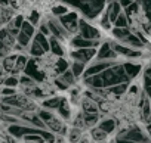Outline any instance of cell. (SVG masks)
I'll list each match as a JSON object with an SVG mask.
<instances>
[{
	"label": "cell",
	"instance_id": "1",
	"mask_svg": "<svg viewBox=\"0 0 151 143\" xmlns=\"http://www.w3.org/2000/svg\"><path fill=\"white\" fill-rule=\"evenodd\" d=\"M102 78V84L104 87H113L117 84H123V83H129V78L123 69V65H114L111 68H108L107 71H104L102 74H99Z\"/></svg>",
	"mask_w": 151,
	"mask_h": 143
},
{
	"label": "cell",
	"instance_id": "2",
	"mask_svg": "<svg viewBox=\"0 0 151 143\" xmlns=\"http://www.w3.org/2000/svg\"><path fill=\"white\" fill-rule=\"evenodd\" d=\"M9 133L14 137H24V136H28V134H40L43 137V140H49V142L55 140V136L52 133L42 131V130H37V128H30V127H25V125H11Z\"/></svg>",
	"mask_w": 151,
	"mask_h": 143
},
{
	"label": "cell",
	"instance_id": "3",
	"mask_svg": "<svg viewBox=\"0 0 151 143\" xmlns=\"http://www.w3.org/2000/svg\"><path fill=\"white\" fill-rule=\"evenodd\" d=\"M59 24L62 25V28L67 33H77L79 31V21H77V15L74 12H68L64 16L59 18Z\"/></svg>",
	"mask_w": 151,
	"mask_h": 143
},
{
	"label": "cell",
	"instance_id": "4",
	"mask_svg": "<svg viewBox=\"0 0 151 143\" xmlns=\"http://www.w3.org/2000/svg\"><path fill=\"white\" fill-rule=\"evenodd\" d=\"M119 137H123V139L130 140L133 143H151L150 137H147L139 128H132V130H127V131H122Z\"/></svg>",
	"mask_w": 151,
	"mask_h": 143
},
{
	"label": "cell",
	"instance_id": "5",
	"mask_svg": "<svg viewBox=\"0 0 151 143\" xmlns=\"http://www.w3.org/2000/svg\"><path fill=\"white\" fill-rule=\"evenodd\" d=\"M79 31H80V37L85 40H98L99 38V31L95 27L89 25L83 19L79 21Z\"/></svg>",
	"mask_w": 151,
	"mask_h": 143
},
{
	"label": "cell",
	"instance_id": "6",
	"mask_svg": "<svg viewBox=\"0 0 151 143\" xmlns=\"http://www.w3.org/2000/svg\"><path fill=\"white\" fill-rule=\"evenodd\" d=\"M71 56L76 59V62H80V63H86L89 62L92 58L96 56V50L95 49H77L71 53Z\"/></svg>",
	"mask_w": 151,
	"mask_h": 143
},
{
	"label": "cell",
	"instance_id": "7",
	"mask_svg": "<svg viewBox=\"0 0 151 143\" xmlns=\"http://www.w3.org/2000/svg\"><path fill=\"white\" fill-rule=\"evenodd\" d=\"M96 58H98L99 62H102V60H113V59L117 58V53L113 50V46L110 43H105V44L101 46L99 52H96Z\"/></svg>",
	"mask_w": 151,
	"mask_h": 143
},
{
	"label": "cell",
	"instance_id": "8",
	"mask_svg": "<svg viewBox=\"0 0 151 143\" xmlns=\"http://www.w3.org/2000/svg\"><path fill=\"white\" fill-rule=\"evenodd\" d=\"M25 74H27V77H30L33 81L34 80H37V81H42L43 80V73L39 69V66H37V63L34 62V60H28L27 62V66H25Z\"/></svg>",
	"mask_w": 151,
	"mask_h": 143
},
{
	"label": "cell",
	"instance_id": "9",
	"mask_svg": "<svg viewBox=\"0 0 151 143\" xmlns=\"http://www.w3.org/2000/svg\"><path fill=\"white\" fill-rule=\"evenodd\" d=\"M71 44L76 46L77 49H95V47L99 46V41L98 40H85L80 36H77V37L73 38Z\"/></svg>",
	"mask_w": 151,
	"mask_h": 143
},
{
	"label": "cell",
	"instance_id": "10",
	"mask_svg": "<svg viewBox=\"0 0 151 143\" xmlns=\"http://www.w3.org/2000/svg\"><path fill=\"white\" fill-rule=\"evenodd\" d=\"M47 28H49V33H52L56 40H61V38H64V37L67 36V31H65V30L62 28V25H61L58 21H55V19H50V21L47 22Z\"/></svg>",
	"mask_w": 151,
	"mask_h": 143
},
{
	"label": "cell",
	"instance_id": "11",
	"mask_svg": "<svg viewBox=\"0 0 151 143\" xmlns=\"http://www.w3.org/2000/svg\"><path fill=\"white\" fill-rule=\"evenodd\" d=\"M113 50L117 53V55H122V56H127V58H139L141 56V52L139 50H133L127 46H123V44H114L113 46Z\"/></svg>",
	"mask_w": 151,
	"mask_h": 143
},
{
	"label": "cell",
	"instance_id": "12",
	"mask_svg": "<svg viewBox=\"0 0 151 143\" xmlns=\"http://www.w3.org/2000/svg\"><path fill=\"white\" fill-rule=\"evenodd\" d=\"M107 14H108V19H110V22H114V21L117 19V16L122 14V6H120V3H119V2H113V3H110L108 8H107Z\"/></svg>",
	"mask_w": 151,
	"mask_h": 143
},
{
	"label": "cell",
	"instance_id": "13",
	"mask_svg": "<svg viewBox=\"0 0 151 143\" xmlns=\"http://www.w3.org/2000/svg\"><path fill=\"white\" fill-rule=\"evenodd\" d=\"M123 69H124L127 78L132 80V78H135V77L141 73V65H138V63H129V62H127V63L123 65Z\"/></svg>",
	"mask_w": 151,
	"mask_h": 143
},
{
	"label": "cell",
	"instance_id": "14",
	"mask_svg": "<svg viewBox=\"0 0 151 143\" xmlns=\"http://www.w3.org/2000/svg\"><path fill=\"white\" fill-rule=\"evenodd\" d=\"M46 124V127L50 130V131H58V133H65V127H64V124L56 118V117H52L49 121H46L45 122Z\"/></svg>",
	"mask_w": 151,
	"mask_h": 143
},
{
	"label": "cell",
	"instance_id": "15",
	"mask_svg": "<svg viewBox=\"0 0 151 143\" xmlns=\"http://www.w3.org/2000/svg\"><path fill=\"white\" fill-rule=\"evenodd\" d=\"M123 43H126L127 44V47H130V49H142L144 47V43L141 41V38L138 37V36H135V34H130V36H127L124 40H123Z\"/></svg>",
	"mask_w": 151,
	"mask_h": 143
},
{
	"label": "cell",
	"instance_id": "16",
	"mask_svg": "<svg viewBox=\"0 0 151 143\" xmlns=\"http://www.w3.org/2000/svg\"><path fill=\"white\" fill-rule=\"evenodd\" d=\"M85 83H86L88 86H91L93 90H99V89L104 87L101 75H92V77H88V78H85Z\"/></svg>",
	"mask_w": 151,
	"mask_h": 143
},
{
	"label": "cell",
	"instance_id": "17",
	"mask_svg": "<svg viewBox=\"0 0 151 143\" xmlns=\"http://www.w3.org/2000/svg\"><path fill=\"white\" fill-rule=\"evenodd\" d=\"M141 108H142V120L145 122L151 124V105H150V99H144Z\"/></svg>",
	"mask_w": 151,
	"mask_h": 143
},
{
	"label": "cell",
	"instance_id": "18",
	"mask_svg": "<svg viewBox=\"0 0 151 143\" xmlns=\"http://www.w3.org/2000/svg\"><path fill=\"white\" fill-rule=\"evenodd\" d=\"M0 41H2L8 49H11L15 44V37H12L6 30H2V31H0Z\"/></svg>",
	"mask_w": 151,
	"mask_h": 143
},
{
	"label": "cell",
	"instance_id": "19",
	"mask_svg": "<svg viewBox=\"0 0 151 143\" xmlns=\"http://www.w3.org/2000/svg\"><path fill=\"white\" fill-rule=\"evenodd\" d=\"M101 131H104L105 134H108V133H111V131H114V128H116V121L114 120H111V118H108V120H104V121H101V124H99V127H98Z\"/></svg>",
	"mask_w": 151,
	"mask_h": 143
},
{
	"label": "cell",
	"instance_id": "20",
	"mask_svg": "<svg viewBox=\"0 0 151 143\" xmlns=\"http://www.w3.org/2000/svg\"><path fill=\"white\" fill-rule=\"evenodd\" d=\"M82 106H83L85 114H98V106H96V103H95L93 100H91V99H85L83 103H82Z\"/></svg>",
	"mask_w": 151,
	"mask_h": 143
},
{
	"label": "cell",
	"instance_id": "21",
	"mask_svg": "<svg viewBox=\"0 0 151 143\" xmlns=\"http://www.w3.org/2000/svg\"><path fill=\"white\" fill-rule=\"evenodd\" d=\"M58 112H59V115H61L62 118H65V120L70 118V106H68L67 99H61L59 106H58Z\"/></svg>",
	"mask_w": 151,
	"mask_h": 143
},
{
	"label": "cell",
	"instance_id": "22",
	"mask_svg": "<svg viewBox=\"0 0 151 143\" xmlns=\"http://www.w3.org/2000/svg\"><path fill=\"white\" fill-rule=\"evenodd\" d=\"M34 41H36L37 44H40V47H42L45 52H49V50H50V47H49V40H47L45 36H42L40 33H37V34L34 36Z\"/></svg>",
	"mask_w": 151,
	"mask_h": 143
},
{
	"label": "cell",
	"instance_id": "23",
	"mask_svg": "<svg viewBox=\"0 0 151 143\" xmlns=\"http://www.w3.org/2000/svg\"><path fill=\"white\" fill-rule=\"evenodd\" d=\"M17 58H18V55H11V56H6L5 58V60H3V69H6V71H12L14 68H15V62H17Z\"/></svg>",
	"mask_w": 151,
	"mask_h": 143
},
{
	"label": "cell",
	"instance_id": "24",
	"mask_svg": "<svg viewBox=\"0 0 151 143\" xmlns=\"http://www.w3.org/2000/svg\"><path fill=\"white\" fill-rule=\"evenodd\" d=\"M49 47H50V50L56 55V56H62L64 55V52H62V47L59 46V43H58V40L55 38V37H52L50 40H49Z\"/></svg>",
	"mask_w": 151,
	"mask_h": 143
},
{
	"label": "cell",
	"instance_id": "25",
	"mask_svg": "<svg viewBox=\"0 0 151 143\" xmlns=\"http://www.w3.org/2000/svg\"><path fill=\"white\" fill-rule=\"evenodd\" d=\"M132 33H130V30L129 28H114L113 30V36L116 37V38H119V40H124L127 36H130Z\"/></svg>",
	"mask_w": 151,
	"mask_h": 143
},
{
	"label": "cell",
	"instance_id": "26",
	"mask_svg": "<svg viewBox=\"0 0 151 143\" xmlns=\"http://www.w3.org/2000/svg\"><path fill=\"white\" fill-rule=\"evenodd\" d=\"M114 28H127V25H129V19H127V16L124 15V14H120L119 16H117V19L114 21Z\"/></svg>",
	"mask_w": 151,
	"mask_h": 143
},
{
	"label": "cell",
	"instance_id": "27",
	"mask_svg": "<svg viewBox=\"0 0 151 143\" xmlns=\"http://www.w3.org/2000/svg\"><path fill=\"white\" fill-rule=\"evenodd\" d=\"M71 73H73L74 78L76 77H80L82 74H85V65L80 63V62H74L73 66H71Z\"/></svg>",
	"mask_w": 151,
	"mask_h": 143
},
{
	"label": "cell",
	"instance_id": "28",
	"mask_svg": "<svg viewBox=\"0 0 151 143\" xmlns=\"http://www.w3.org/2000/svg\"><path fill=\"white\" fill-rule=\"evenodd\" d=\"M59 80L64 83V84H67L68 87L71 86V84H74V81H76V78H74V75H73V73L68 69V71H65V73L59 77Z\"/></svg>",
	"mask_w": 151,
	"mask_h": 143
},
{
	"label": "cell",
	"instance_id": "29",
	"mask_svg": "<svg viewBox=\"0 0 151 143\" xmlns=\"http://www.w3.org/2000/svg\"><path fill=\"white\" fill-rule=\"evenodd\" d=\"M139 6H141V3H138V2H132L130 3V6H127L126 8V16H127V19L130 18V16H133V15H136L138 12H139Z\"/></svg>",
	"mask_w": 151,
	"mask_h": 143
},
{
	"label": "cell",
	"instance_id": "30",
	"mask_svg": "<svg viewBox=\"0 0 151 143\" xmlns=\"http://www.w3.org/2000/svg\"><path fill=\"white\" fill-rule=\"evenodd\" d=\"M19 31H21V33H24L27 37L34 36V27H33V25H31L28 21H24V22H22V25H21Z\"/></svg>",
	"mask_w": 151,
	"mask_h": 143
},
{
	"label": "cell",
	"instance_id": "31",
	"mask_svg": "<svg viewBox=\"0 0 151 143\" xmlns=\"http://www.w3.org/2000/svg\"><path fill=\"white\" fill-rule=\"evenodd\" d=\"M59 102H61L59 97H50V99H47V100L43 102V106H45L46 109H58Z\"/></svg>",
	"mask_w": 151,
	"mask_h": 143
},
{
	"label": "cell",
	"instance_id": "32",
	"mask_svg": "<svg viewBox=\"0 0 151 143\" xmlns=\"http://www.w3.org/2000/svg\"><path fill=\"white\" fill-rule=\"evenodd\" d=\"M83 121H85V125H95L98 122V114H83Z\"/></svg>",
	"mask_w": 151,
	"mask_h": 143
},
{
	"label": "cell",
	"instance_id": "33",
	"mask_svg": "<svg viewBox=\"0 0 151 143\" xmlns=\"http://www.w3.org/2000/svg\"><path fill=\"white\" fill-rule=\"evenodd\" d=\"M127 83H123V84H117V86H113V87H110L108 89V92L110 93H113V95H123L126 90H127Z\"/></svg>",
	"mask_w": 151,
	"mask_h": 143
},
{
	"label": "cell",
	"instance_id": "34",
	"mask_svg": "<svg viewBox=\"0 0 151 143\" xmlns=\"http://www.w3.org/2000/svg\"><path fill=\"white\" fill-rule=\"evenodd\" d=\"M27 62H28V59H27L24 55H18V58H17V62H15V68H14V69H17V71L25 69V66H27Z\"/></svg>",
	"mask_w": 151,
	"mask_h": 143
},
{
	"label": "cell",
	"instance_id": "35",
	"mask_svg": "<svg viewBox=\"0 0 151 143\" xmlns=\"http://www.w3.org/2000/svg\"><path fill=\"white\" fill-rule=\"evenodd\" d=\"M56 71H58V74H61V75L65 73V71H68V63L62 58H59L58 62H56Z\"/></svg>",
	"mask_w": 151,
	"mask_h": 143
},
{
	"label": "cell",
	"instance_id": "36",
	"mask_svg": "<svg viewBox=\"0 0 151 143\" xmlns=\"http://www.w3.org/2000/svg\"><path fill=\"white\" fill-rule=\"evenodd\" d=\"M92 137H93V140H96V142H102V140L107 139V134H105L104 131H101L99 128H93V130H92Z\"/></svg>",
	"mask_w": 151,
	"mask_h": 143
},
{
	"label": "cell",
	"instance_id": "37",
	"mask_svg": "<svg viewBox=\"0 0 151 143\" xmlns=\"http://www.w3.org/2000/svg\"><path fill=\"white\" fill-rule=\"evenodd\" d=\"M70 137V142H73V143H76V142H79V139L82 137V131L79 130V128H73L71 131H70V134H68Z\"/></svg>",
	"mask_w": 151,
	"mask_h": 143
},
{
	"label": "cell",
	"instance_id": "38",
	"mask_svg": "<svg viewBox=\"0 0 151 143\" xmlns=\"http://www.w3.org/2000/svg\"><path fill=\"white\" fill-rule=\"evenodd\" d=\"M43 53H45V50L40 47V44H37L36 41H33V44H31V55L33 56H43Z\"/></svg>",
	"mask_w": 151,
	"mask_h": 143
},
{
	"label": "cell",
	"instance_id": "39",
	"mask_svg": "<svg viewBox=\"0 0 151 143\" xmlns=\"http://www.w3.org/2000/svg\"><path fill=\"white\" fill-rule=\"evenodd\" d=\"M25 142H28V143H40V142H43V137L40 136V134H28V136H24L22 137Z\"/></svg>",
	"mask_w": 151,
	"mask_h": 143
},
{
	"label": "cell",
	"instance_id": "40",
	"mask_svg": "<svg viewBox=\"0 0 151 143\" xmlns=\"http://www.w3.org/2000/svg\"><path fill=\"white\" fill-rule=\"evenodd\" d=\"M17 40H18V44L21 46V47H25L28 43H30V37H27L24 33H21L19 31V34L17 36Z\"/></svg>",
	"mask_w": 151,
	"mask_h": 143
},
{
	"label": "cell",
	"instance_id": "41",
	"mask_svg": "<svg viewBox=\"0 0 151 143\" xmlns=\"http://www.w3.org/2000/svg\"><path fill=\"white\" fill-rule=\"evenodd\" d=\"M0 118H2V121H5V122H12V124H18L19 122L18 117H14V115H9V114H2Z\"/></svg>",
	"mask_w": 151,
	"mask_h": 143
},
{
	"label": "cell",
	"instance_id": "42",
	"mask_svg": "<svg viewBox=\"0 0 151 143\" xmlns=\"http://www.w3.org/2000/svg\"><path fill=\"white\" fill-rule=\"evenodd\" d=\"M5 84H6V87H9V89H15L18 84H19V80L17 78V77H9V78H6L5 80Z\"/></svg>",
	"mask_w": 151,
	"mask_h": 143
},
{
	"label": "cell",
	"instance_id": "43",
	"mask_svg": "<svg viewBox=\"0 0 151 143\" xmlns=\"http://www.w3.org/2000/svg\"><path fill=\"white\" fill-rule=\"evenodd\" d=\"M144 6V12H145V18L148 19V22L151 24V2H142L141 3Z\"/></svg>",
	"mask_w": 151,
	"mask_h": 143
},
{
	"label": "cell",
	"instance_id": "44",
	"mask_svg": "<svg viewBox=\"0 0 151 143\" xmlns=\"http://www.w3.org/2000/svg\"><path fill=\"white\" fill-rule=\"evenodd\" d=\"M52 12L61 18V16H64L65 14H68V9H67L65 6H55V8L52 9Z\"/></svg>",
	"mask_w": 151,
	"mask_h": 143
},
{
	"label": "cell",
	"instance_id": "45",
	"mask_svg": "<svg viewBox=\"0 0 151 143\" xmlns=\"http://www.w3.org/2000/svg\"><path fill=\"white\" fill-rule=\"evenodd\" d=\"M74 125H76L74 128H79V130H80V127L85 125V121H83V115L82 114L77 115V118H76V121H74Z\"/></svg>",
	"mask_w": 151,
	"mask_h": 143
},
{
	"label": "cell",
	"instance_id": "46",
	"mask_svg": "<svg viewBox=\"0 0 151 143\" xmlns=\"http://www.w3.org/2000/svg\"><path fill=\"white\" fill-rule=\"evenodd\" d=\"M11 15H12V11H3L2 14H0V22H6L9 18H11Z\"/></svg>",
	"mask_w": 151,
	"mask_h": 143
},
{
	"label": "cell",
	"instance_id": "47",
	"mask_svg": "<svg viewBox=\"0 0 151 143\" xmlns=\"http://www.w3.org/2000/svg\"><path fill=\"white\" fill-rule=\"evenodd\" d=\"M19 83H21V84H24L25 87H27V86H34V81H33L30 77H27V75H25V77H21Z\"/></svg>",
	"mask_w": 151,
	"mask_h": 143
},
{
	"label": "cell",
	"instance_id": "48",
	"mask_svg": "<svg viewBox=\"0 0 151 143\" xmlns=\"http://www.w3.org/2000/svg\"><path fill=\"white\" fill-rule=\"evenodd\" d=\"M6 55H9V49L0 41V58H6Z\"/></svg>",
	"mask_w": 151,
	"mask_h": 143
},
{
	"label": "cell",
	"instance_id": "49",
	"mask_svg": "<svg viewBox=\"0 0 151 143\" xmlns=\"http://www.w3.org/2000/svg\"><path fill=\"white\" fill-rule=\"evenodd\" d=\"M28 22L34 27V25L39 22V14H37V12H33V14L30 15V21H28Z\"/></svg>",
	"mask_w": 151,
	"mask_h": 143
},
{
	"label": "cell",
	"instance_id": "50",
	"mask_svg": "<svg viewBox=\"0 0 151 143\" xmlns=\"http://www.w3.org/2000/svg\"><path fill=\"white\" fill-rule=\"evenodd\" d=\"M22 22H24V18L19 15V16H17L15 18V21H14V28H17V30H19L21 28V25H22Z\"/></svg>",
	"mask_w": 151,
	"mask_h": 143
},
{
	"label": "cell",
	"instance_id": "51",
	"mask_svg": "<svg viewBox=\"0 0 151 143\" xmlns=\"http://www.w3.org/2000/svg\"><path fill=\"white\" fill-rule=\"evenodd\" d=\"M2 93L5 95V97H9V96H15V95H17V90H15V89H9V87H6V89H3Z\"/></svg>",
	"mask_w": 151,
	"mask_h": 143
},
{
	"label": "cell",
	"instance_id": "52",
	"mask_svg": "<svg viewBox=\"0 0 151 143\" xmlns=\"http://www.w3.org/2000/svg\"><path fill=\"white\" fill-rule=\"evenodd\" d=\"M40 34H42V36H45V37L50 34V33H49V28H47V25H46V24H42V25H40Z\"/></svg>",
	"mask_w": 151,
	"mask_h": 143
},
{
	"label": "cell",
	"instance_id": "53",
	"mask_svg": "<svg viewBox=\"0 0 151 143\" xmlns=\"http://www.w3.org/2000/svg\"><path fill=\"white\" fill-rule=\"evenodd\" d=\"M55 84H56V87H59L61 90H67V89H68V86H67V84H64L59 78H56V80H55Z\"/></svg>",
	"mask_w": 151,
	"mask_h": 143
},
{
	"label": "cell",
	"instance_id": "54",
	"mask_svg": "<svg viewBox=\"0 0 151 143\" xmlns=\"http://www.w3.org/2000/svg\"><path fill=\"white\" fill-rule=\"evenodd\" d=\"M116 143H133V142L126 140V139H123V137H117V139H116Z\"/></svg>",
	"mask_w": 151,
	"mask_h": 143
},
{
	"label": "cell",
	"instance_id": "55",
	"mask_svg": "<svg viewBox=\"0 0 151 143\" xmlns=\"http://www.w3.org/2000/svg\"><path fill=\"white\" fill-rule=\"evenodd\" d=\"M119 3H120V6H122V8H124V9H126L127 6H130V3H132V2H129V0H123V2H119Z\"/></svg>",
	"mask_w": 151,
	"mask_h": 143
},
{
	"label": "cell",
	"instance_id": "56",
	"mask_svg": "<svg viewBox=\"0 0 151 143\" xmlns=\"http://www.w3.org/2000/svg\"><path fill=\"white\" fill-rule=\"evenodd\" d=\"M145 77H150L151 78V66H148L147 69H145V74H144Z\"/></svg>",
	"mask_w": 151,
	"mask_h": 143
},
{
	"label": "cell",
	"instance_id": "57",
	"mask_svg": "<svg viewBox=\"0 0 151 143\" xmlns=\"http://www.w3.org/2000/svg\"><path fill=\"white\" fill-rule=\"evenodd\" d=\"M130 93H138V86H132L130 87Z\"/></svg>",
	"mask_w": 151,
	"mask_h": 143
},
{
	"label": "cell",
	"instance_id": "58",
	"mask_svg": "<svg viewBox=\"0 0 151 143\" xmlns=\"http://www.w3.org/2000/svg\"><path fill=\"white\" fill-rule=\"evenodd\" d=\"M91 140L88 139V137H82V140H80V143H89Z\"/></svg>",
	"mask_w": 151,
	"mask_h": 143
},
{
	"label": "cell",
	"instance_id": "59",
	"mask_svg": "<svg viewBox=\"0 0 151 143\" xmlns=\"http://www.w3.org/2000/svg\"><path fill=\"white\" fill-rule=\"evenodd\" d=\"M3 71H5V69L2 68V65H0V75H2V74H3Z\"/></svg>",
	"mask_w": 151,
	"mask_h": 143
},
{
	"label": "cell",
	"instance_id": "60",
	"mask_svg": "<svg viewBox=\"0 0 151 143\" xmlns=\"http://www.w3.org/2000/svg\"><path fill=\"white\" fill-rule=\"evenodd\" d=\"M147 128H148V131H151V124H150V125H147Z\"/></svg>",
	"mask_w": 151,
	"mask_h": 143
},
{
	"label": "cell",
	"instance_id": "61",
	"mask_svg": "<svg viewBox=\"0 0 151 143\" xmlns=\"http://www.w3.org/2000/svg\"><path fill=\"white\" fill-rule=\"evenodd\" d=\"M110 143H116V140H111V142H110Z\"/></svg>",
	"mask_w": 151,
	"mask_h": 143
},
{
	"label": "cell",
	"instance_id": "62",
	"mask_svg": "<svg viewBox=\"0 0 151 143\" xmlns=\"http://www.w3.org/2000/svg\"><path fill=\"white\" fill-rule=\"evenodd\" d=\"M150 142H151V131H150Z\"/></svg>",
	"mask_w": 151,
	"mask_h": 143
},
{
	"label": "cell",
	"instance_id": "63",
	"mask_svg": "<svg viewBox=\"0 0 151 143\" xmlns=\"http://www.w3.org/2000/svg\"><path fill=\"white\" fill-rule=\"evenodd\" d=\"M150 105H151V97H150Z\"/></svg>",
	"mask_w": 151,
	"mask_h": 143
}]
</instances>
